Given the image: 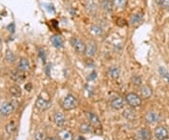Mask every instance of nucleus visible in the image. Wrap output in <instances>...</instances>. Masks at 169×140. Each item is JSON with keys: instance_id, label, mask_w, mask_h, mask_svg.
<instances>
[{"instance_id": "nucleus-1", "label": "nucleus", "mask_w": 169, "mask_h": 140, "mask_svg": "<svg viewBox=\"0 0 169 140\" xmlns=\"http://www.w3.org/2000/svg\"><path fill=\"white\" fill-rule=\"evenodd\" d=\"M78 105V101L75 98V96H73L72 94H68L66 97H65L62 101V108L66 111H70L74 109Z\"/></svg>"}, {"instance_id": "nucleus-2", "label": "nucleus", "mask_w": 169, "mask_h": 140, "mask_svg": "<svg viewBox=\"0 0 169 140\" xmlns=\"http://www.w3.org/2000/svg\"><path fill=\"white\" fill-rule=\"evenodd\" d=\"M125 101L130 106L134 108L139 107L142 105V98L134 92L128 93L125 97Z\"/></svg>"}, {"instance_id": "nucleus-3", "label": "nucleus", "mask_w": 169, "mask_h": 140, "mask_svg": "<svg viewBox=\"0 0 169 140\" xmlns=\"http://www.w3.org/2000/svg\"><path fill=\"white\" fill-rule=\"evenodd\" d=\"M71 43H72V47L74 48V50L76 51L77 53L85 54L86 44L82 40L78 39V38H72V39L71 40Z\"/></svg>"}, {"instance_id": "nucleus-4", "label": "nucleus", "mask_w": 169, "mask_h": 140, "mask_svg": "<svg viewBox=\"0 0 169 140\" xmlns=\"http://www.w3.org/2000/svg\"><path fill=\"white\" fill-rule=\"evenodd\" d=\"M36 107L41 110V111H45L47 109H49L51 107V101L49 100H46L45 98H42V97H38L37 100H36Z\"/></svg>"}, {"instance_id": "nucleus-5", "label": "nucleus", "mask_w": 169, "mask_h": 140, "mask_svg": "<svg viewBox=\"0 0 169 140\" xmlns=\"http://www.w3.org/2000/svg\"><path fill=\"white\" fill-rule=\"evenodd\" d=\"M97 43L94 42V41H90L86 43V52L85 54L86 55V57H92L95 56V54L97 53Z\"/></svg>"}, {"instance_id": "nucleus-6", "label": "nucleus", "mask_w": 169, "mask_h": 140, "mask_svg": "<svg viewBox=\"0 0 169 140\" xmlns=\"http://www.w3.org/2000/svg\"><path fill=\"white\" fill-rule=\"evenodd\" d=\"M13 110H14L13 104L9 103V101H7V103L2 104L1 107H0V114L4 117H7V116H9L10 114L13 112Z\"/></svg>"}, {"instance_id": "nucleus-7", "label": "nucleus", "mask_w": 169, "mask_h": 140, "mask_svg": "<svg viewBox=\"0 0 169 140\" xmlns=\"http://www.w3.org/2000/svg\"><path fill=\"white\" fill-rule=\"evenodd\" d=\"M160 119H161V117L159 115V113L154 112V111L148 112L145 116V120L149 124H154L156 122H158L160 120Z\"/></svg>"}, {"instance_id": "nucleus-8", "label": "nucleus", "mask_w": 169, "mask_h": 140, "mask_svg": "<svg viewBox=\"0 0 169 140\" xmlns=\"http://www.w3.org/2000/svg\"><path fill=\"white\" fill-rule=\"evenodd\" d=\"M154 135L158 140H166L168 138V132L163 126H158L154 131Z\"/></svg>"}, {"instance_id": "nucleus-9", "label": "nucleus", "mask_w": 169, "mask_h": 140, "mask_svg": "<svg viewBox=\"0 0 169 140\" xmlns=\"http://www.w3.org/2000/svg\"><path fill=\"white\" fill-rule=\"evenodd\" d=\"M139 93H140L139 96L142 99H149L152 96V94H153V90H152V88L149 86L145 85V86L140 87Z\"/></svg>"}, {"instance_id": "nucleus-10", "label": "nucleus", "mask_w": 169, "mask_h": 140, "mask_svg": "<svg viewBox=\"0 0 169 140\" xmlns=\"http://www.w3.org/2000/svg\"><path fill=\"white\" fill-rule=\"evenodd\" d=\"M125 106V100L121 97H115L111 101V107L116 110H120Z\"/></svg>"}, {"instance_id": "nucleus-11", "label": "nucleus", "mask_w": 169, "mask_h": 140, "mask_svg": "<svg viewBox=\"0 0 169 140\" xmlns=\"http://www.w3.org/2000/svg\"><path fill=\"white\" fill-rule=\"evenodd\" d=\"M53 120H54V122L58 127H62L65 124V122H66V118H65L64 114L61 112H56L53 116Z\"/></svg>"}, {"instance_id": "nucleus-12", "label": "nucleus", "mask_w": 169, "mask_h": 140, "mask_svg": "<svg viewBox=\"0 0 169 140\" xmlns=\"http://www.w3.org/2000/svg\"><path fill=\"white\" fill-rule=\"evenodd\" d=\"M109 77L112 79H118L120 76V68L119 66H111L107 72Z\"/></svg>"}, {"instance_id": "nucleus-13", "label": "nucleus", "mask_w": 169, "mask_h": 140, "mask_svg": "<svg viewBox=\"0 0 169 140\" xmlns=\"http://www.w3.org/2000/svg\"><path fill=\"white\" fill-rule=\"evenodd\" d=\"M10 77L11 79L13 80L14 82H17V83H20V82H23L25 78V76L23 72L21 71H13L10 72Z\"/></svg>"}, {"instance_id": "nucleus-14", "label": "nucleus", "mask_w": 169, "mask_h": 140, "mask_svg": "<svg viewBox=\"0 0 169 140\" xmlns=\"http://www.w3.org/2000/svg\"><path fill=\"white\" fill-rule=\"evenodd\" d=\"M51 42H52V44L54 45V47H56L57 49H61L64 45L63 39L59 35H53L51 37Z\"/></svg>"}, {"instance_id": "nucleus-15", "label": "nucleus", "mask_w": 169, "mask_h": 140, "mask_svg": "<svg viewBox=\"0 0 169 140\" xmlns=\"http://www.w3.org/2000/svg\"><path fill=\"white\" fill-rule=\"evenodd\" d=\"M86 10L89 12V13L94 14V13H96V12H97L98 6L95 3L94 0H86Z\"/></svg>"}, {"instance_id": "nucleus-16", "label": "nucleus", "mask_w": 169, "mask_h": 140, "mask_svg": "<svg viewBox=\"0 0 169 140\" xmlns=\"http://www.w3.org/2000/svg\"><path fill=\"white\" fill-rule=\"evenodd\" d=\"M30 69V63L27 58H22L18 63V70L24 72Z\"/></svg>"}, {"instance_id": "nucleus-17", "label": "nucleus", "mask_w": 169, "mask_h": 140, "mask_svg": "<svg viewBox=\"0 0 169 140\" xmlns=\"http://www.w3.org/2000/svg\"><path fill=\"white\" fill-rule=\"evenodd\" d=\"M142 18H143V14L142 13H135V14H133L130 18V24L134 27V25H137L138 24H140V22L142 21Z\"/></svg>"}, {"instance_id": "nucleus-18", "label": "nucleus", "mask_w": 169, "mask_h": 140, "mask_svg": "<svg viewBox=\"0 0 169 140\" xmlns=\"http://www.w3.org/2000/svg\"><path fill=\"white\" fill-rule=\"evenodd\" d=\"M58 137L61 140H73L72 134L68 130H62L58 133Z\"/></svg>"}, {"instance_id": "nucleus-19", "label": "nucleus", "mask_w": 169, "mask_h": 140, "mask_svg": "<svg viewBox=\"0 0 169 140\" xmlns=\"http://www.w3.org/2000/svg\"><path fill=\"white\" fill-rule=\"evenodd\" d=\"M86 117L90 122V124H92L94 126H100V120L99 118L95 115V114L91 113V112H88L86 113Z\"/></svg>"}, {"instance_id": "nucleus-20", "label": "nucleus", "mask_w": 169, "mask_h": 140, "mask_svg": "<svg viewBox=\"0 0 169 140\" xmlns=\"http://www.w3.org/2000/svg\"><path fill=\"white\" fill-rule=\"evenodd\" d=\"M9 93L11 94V96H13L15 98H19L22 95V90L19 86L14 85L9 87Z\"/></svg>"}, {"instance_id": "nucleus-21", "label": "nucleus", "mask_w": 169, "mask_h": 140, "mask_svg": "<svg viewBox=\"0 0 169 140\" xmlns=\"http://www.w3.org/2000/svg\"><path fill=\"white\" fill-rule=\"evenodd\" d=\"M123 116L128 120H134L135 119H136V114H135V112L133 110V109H131V108H128V109H126V110H124V112H123Z\"/></svg>"}, {"instance_id": "nucleus-22", "label": "nucleus", "mask_w": 169, "mask_h": 140, "mask_svg": "<svg viewBox=\"0 0 169 140\" xmlns=\"http://www.w3.org/2000/svg\"><path fill=\"white\" fill-rule=\"evenodd\" d=\"M101 7L103 10H105V11H112L113 9V3L112 2H109L107 1V0H101Z\"/></svg>"}, {"instance_id": "nucleus-23", "label": "nucleus", "mask_w": 169, "mask_h": 140, "mask_svg": "<svg viewBox=\"0 0 169 140\" xmlns=\"http://www.w3.org/2000/svg\"><path fill=\"white\" fill-rule=\"evenodd\" d=\"M138 133L142 135V137L144 138V140H150L151 138V133L148 128H143L140 131H138Z\"/></svg>"}, {"instance_id": "nucleus-24", "label": "nucleus", "mask_w": 169, "mask_h": 140, "mask_svg": "<svg viewBox=\"0 0 169 140\" xmlns=\"http://www.w3.org/2000/svg\"><path fill=\"white\" fill-rule=\"evenodd\" d=\"M90 31L93 33V35L95 36H100L102 34V28L100 27V25H97V24H93L91 25V28H90Z\"/></svg>"}, {"instance_id": "nucleus-25", "label": "nucleus", "mask_w": 169, "mask_h": 140, "mask_svg": "<svg viewBox=\"0 0 169 140\" xmlns=\"http://www.w3.org/2000/svg\"><path fill=\"white\" fill-rule=\"evenodd\" d=\"M5 58H6V60L9 62V63H13L15 60H16V57H15V55L11 52V51H9V50H8L7 51V53H6V56H5Z\"/></svg>"}, {"instance_id": "nucleus-26", "label": "nucleus", "mask_w": 169, "mask_h": 140, "mask_svg": "<svg viewBox=\"0 0 169 140\" xmlns=\"http://www.w3.org/2000/svg\"><path fill=\"white\" fill-rule=\"evenodd\" d=\"M6 130H7V132L9 134H12L13 133H15V131H16V124H15V122L11 121V122L8 123L7 126H6Z\"/></svg>"}, {"instance_id": "nucleus-27", "label": "nucleus", "mask_w": 169, "mask_h": 140, "mask_svg": "<svg viewBox=\"0 0 169 140\" xmlns=\"http://www.w3.org/2000/svg\"><path fill=\"white\" fill-rule=\"evenodd\" d=\"M79 131L83 134H86L91 131V127H90V125L87 123H82L79 127Z\"/></svg>"}, {"instance_id": "nucleus-28", "label": "nucleus", "mask_w": 169, "mask_h": 140, "mask_svg": "<svg viewBox=\"0 0 169 140\" xmlns=\"http://www.w3.org/2000/svg\"><path fill=\"white\" fill-rule=\"evenodd\" d=\"M132 83L136 87H141L142 85V78L139 75H134L132 77Z\"/></svg>"}, {"instance_id": "nucleus-29", "label": "nucleus", "mask_w": 169, "mask_h": 140, "mask_svg": "<svg viewBox=\"0 0 169 140\" xmlns=\"http://www.w3.org/2000/svg\"><path fill=\"white\" fill-rule=\"evenodd\" d=\"M159 72H160V74L162 75V77L164 78L165 80H167L168 83H169V72L164 68H163V67H160Z\"/></svg>"}, {"instance_id": "nucleus-30", "label": "nucleus", "mask_w": 169, "mask_h": 140, "mask_svg": "<svg viewBox=\"0 0 169 140\" xmlns=\"http://www.w3.org/2000/svg\"><path fill=\"white\" fill-rule=\"evenodd\" d=\"M114 4L116 7H118V8H120V9H123L126 4H127V1L126 0H115L114 1Z\"/></svg>"}, {"instance_id": "nucleus-31", "label": "nucleus", "mask_w": 169, "mask_h": 140, "mask_svg": "<svg viewBox=\"0 0 169 140\" xmlns=\"http://www.w3.org/2000/svg\"><path fill=\"white\" fill-rule=\"evenodd\" d=\"M46 135L42 132H37L35 134V140H46Z\"/></svg>"}, {"instance_id": "nucleus-32", "label": "nucleus", "mask_w": 169, "mask_h": 140, "mask_svg": "<svg viewBox=\"0 0 169 140\" xmlns=\"http://www.w3.org/2000/svg\"><path fill=\"white\" fill-rule=\"evenodd\" d=\"M160 6L163 9L169 8V0H160Z\"/></svg>"}, {"instance_id": "nucleus-33", "label": "nucleus", "mask_w": 169, "mask_h": 140, "mask_svg": "<svg viewBox=\"0 0 169 140\" xmlns=\"http://www.w3.org/2000/svg\"><path fill=\"white\" fill-rule=\"evenodd\" d=\"M134 140H144V138L142 137V135L137 132L136 133V134L134 135Z\"/></svg>"}, {"instance_id": "nucleus-34", "label": "nucleus", "mask_w": 169, "mask_h": 140, "mask_svg": "<svg viewBox=\"0 0 169 140\" xmlns=\"http://www.w3.org/2000/svg\"><path fill=\"white\" fill-rule=\"evenodd\" d=\"M24 88L27 90L28 91H31V90H32V84L31 83H28V84H27L24 86Z\"/></svg>"}, {"instance_id": "nucleus-35", "label": "nucleus", "mask_w": 169, "mask_h": 140, "mask_svg": "<svg viewBox=\"0 0 169 140\" xmlns=\"http://www.w3.org/2000/svg\"><path fill=\"white\" fill-rule=\"evenodd\" d=\"M8 29L10 31V32H14V24H10L9 27H8Z\"/></svg>"}, {"instance_id": "nucleus-36", "label": "nucleus", "mask_w": 169, "mask_h": 140, "mask_svg": "<svg viewBox=\"0 0 169 140\" xmlns=\"http://www.w3.org/2000/svg\"><path fill=\"white\" fill-rule=\"evenodd\" d=\"M90 75H91V76H89V77H88V80H92V79H94L95 77H97V73L95 72H93L91 74H90Z\"/></svg>"}, {"instance_id": "nucleus-37", "label": "nucleus", "mask_w": 169, "mask_h": 140, "mask_svg": "<svg viewBox=\"0 0 169 140\" xmlns=\"http://www.w3.org/2000/svg\"><path fill=\"white\" fill-rule=\"evenodd\" d=\"M46 140H61L59 137H47Z\"/></svg>"}, {"instance_id": "nucleus-38", "label": "nucleus", "mask_w": 169, "mask_h": 140, "mask_svg": "<svg viewBox=\"0 0 169 140\" xmlns=\"http://www.w3.org/2000/svg\"><path fill=\"white\" fill-rule=\"evenodd\" d=\"M107 1H109V2H112V3H114V1H115V0H107Z\"/></svg>"}, {"instance_id": "nucleus-39", "label": "nucleus", "mask_w": 169, "mask_h": 140, "mask_svg": "<svg viewBox=\"0 0 169 140\" xmlns=\"http://www.w3.org/2000/svg\"><path fill=\"white\" fill-rule=\"evenodd\" d=\"M0 42H1V40H0Z\"/></svg>"}]
</instances>
